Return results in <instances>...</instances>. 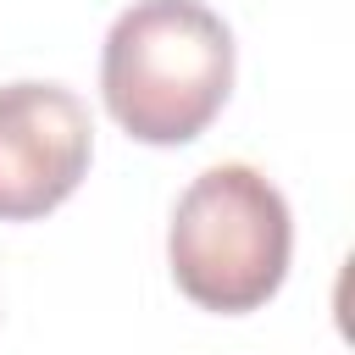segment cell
Segmentation results:
<instances>
[{
    "label": "cell",
    "instance_id": "obj_1",
    "mask_svg": "<svg viewBox=\"0 0 355 355\" xmlns=\"http://www.w3.org/2000/svg\"><path fill=\"white\" fill-rule=\"evenodd\" d=\"M100 94L128 139L189 144L233 94V28L205 0H133L105 33Z\"/></svg>",
    "mask_w": 355,
    "mask_h": 355
},
{
    "label": "cell",
    "instance_id": "obj_2",
    "mask_svg": "<svg viewBox=\"0 0 355 355\" xmlns=\"http://www.w3.org/2000/svg\"><path fill=\"white\" fill-rule=\"evenodd\" d=\"M288 255L294 216L266 172L244 161H216L178 194L166 227V266L200 311H261L283 288Z\"/></svg>",
    "mask_w": 355,
    "mask_h": 355
},
{
    "label": "cell",
    "instance_id": "obj_3",
    "mask_svg": "<svg viewBox=\"0 0 355 355\" xmlns=\"http://www.w3.org/2000/svg\"><path fill=\"white\" fill-rule=\"evenodd\" d=\"M94 161L89 105L61 83H0V222H39L78 194Z\"/></svg>",
    "mask_w": 355,
    "mask_h": 355
}]
</instances>
